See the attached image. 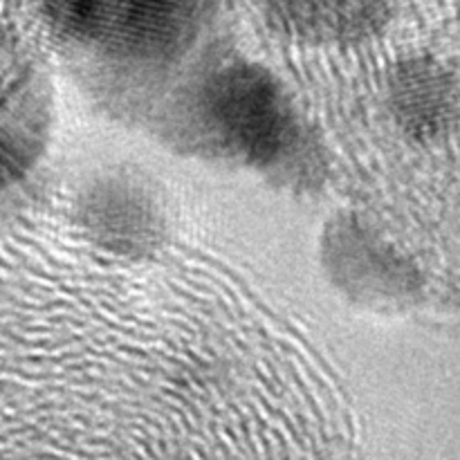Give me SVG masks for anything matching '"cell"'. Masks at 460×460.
I'll list each match as a JSON object with an SVG mask.
<instances>
[{"mask_svg":"<svg viewBox=\"0 0 460 460\" xmlns=\"http://www.w3.org/2000/svg\"><path fill=\"white\" fill-rule=\"evenodd\" d=\"M58 39L128 63H169L205 30L211 0H43Z\"/></svg>","mask_w":460,"mask_h":460,"instance_id":"2","label":"cell"},{"mask_svg":"<svg viewBox=\"0 0 460 460\" xmlns=\"http://www.w3.org/2000/svg\"><path fill=\"white\" fill-rule=\"evenodd\" d=\"M391 108L400 126L418 139L443 133L456 111V84L431 57H411L391 72Z\"/></svg>","mask_w":460,"mask_h":460,"instance_id":"5","label":"cell"},{"mask_svg":"<svg viewBox=\"0 0 460 460\" xmlns=\"http://www.w3.org/2000/svg\"><path fill=\"white\" fill-rule=\"evenodd\" d=\"M52 130V93L36 67L0 79V191L25 180Z\"/></svg>","mask_w":460,"mask_h":460,"instance_id":"3","label":"cell"},{"mask_svg":"<svg viewBox=\"0 0 460 460\" xmlns=\"http://www.w3.org/2000/svg\"><path fill=\"white\" fill-rule=\"evenodd\" d=\"M85 227L115 250H144L155 234V211L142 193L121 184L94 189L84 207Z\"/></svg>","mask_w":460,"mask_h":460,"instance_id":"6","label":"cell"},{"mask_svg":"<svg viewBox=\"0 0 460 460\" xmlns=\"http://www.w3.org/2000/svg\"><path fill=\"white\" fill-rule=\"evenodd\" d=\"M261 9L279 34L314 45L359 43L391 18L389 0H261Z\"/></svg>","mask_w":460,"mask_h":460,"instance_id":"4","label":"cell"},{"mask_svg":"<svg viewBox=\"0 0 460 460\" xmlns=\"http://www.w3.org/2000/svg\"><path fill=\"white\" fill-rule=\"evenodd\" d=\"M180 128L196 151L254 169H286L304 148V126L281 81L265 67L234 61L193 85Z\"/></svg>","mask_w":460,"mask_h":460,"instance_id":"1","label":"cell"}]
</instances>
